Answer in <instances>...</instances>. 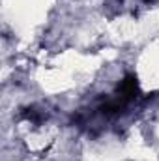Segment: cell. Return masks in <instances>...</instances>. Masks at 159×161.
I'll return each instance as SVG.
<instances>
[{
	"instance_id": "1",
	"label": "cell",
	"mask_w": 159,
	"mask_h": 161,
	"mask_svg": "<svg viewBox=\"0 0 159 161\" xmlns=\"http://www.w3.org/2000/svg\"><path fill=\"white\" fill-rule=\"evenodd\" d=\"M118 96L123 97L125 101H129V99H133V97L139 96V80H137L135 75H127L118 84Z\"/></svg>"
},
{
	"instance_id": "2",
	"label": "cell",
	"mask_w": 159,
	"mask_h": 161,
	"mask_svg": "<svg viewBox=\"0 0 159 161\" xmlns=\"http://www.w3.org/2000/svg\"><path fill=\"white\" fill-rule=\"evenodd\" d=\"M23 116H25V118H28V120H32V122H41V114H40V111H36L34 107L26 109V111L23 113Z\"/></svg>"
},
{
	"instance_id": "3",
	"label": "cell",
	"mask_w": 159,
	"mask_h": 161,
	"mask_svg": "<svg viewBox=\"0 0 159 161\" xmlns=\"http://www.w3.org/2000/svg\"><path fill=\"white\" fill-rule=\"evenodd\" d=\"M148 2H154V0H148Z\"/></svg>"
}]
</instances>
